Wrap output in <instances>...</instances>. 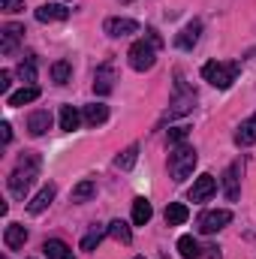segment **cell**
<instances>
[{
	"label": "cell",
	"mask_w": 256,
	"mask_h": 259,
	"mask_svg": "<svg viewBox=\"0 0 256 259\" xmlns=\"http://www.w3.org/2000/svg\"><path fill=\"white\" fill-rule=\"evenodd\" d=\"M36 175H39V154L27 151V154L18 160V166L12 169V175H9V193L15 196V199H24V196L30 193Z\"/></svg>",
	"instance_id": "6da1fadb"
},
{
	"label": "cell",
	"mask_w": 256,
	"mask_h": 259,
	"mask_svg": "<svg viewBox=\"0 0 256 259\" xmlns=\"http://www.w3.org/2000/svg\"><path fill=\"white\" fill-rule=\"evenodd\" d=\"M238 72H241V64L238 61H208V64L202 66V78L208 84L220 88V91H226L238 78Z\"/></svg>",
	"instance_id": "7a4b0ae2"
},
{
	"label": "cell",
	"mask_w": 256,
	"mask_h": 259,
	"mask_svg": "<svg viewBox=\"0 0 256 259\" xmlns=\"http://www.w3.org/2000/svg\"><path fill=\"white\" fill-rule=\"evenodd\" d=\"M196 148L190 145H175L172 148V154H169V175L175 178V181H184V178H190L193 169H196Z\"/></svg>",
	"instance_id": "3957f363"
},
{
	"label": "cell",
	"mask_w": 256,
	"mask_h": 259,
	"mask_svg": "<svg viewBox=\"0 0 256 259\" xmlns=\"http://www.w3.org/2000/svg\"><path fill=\"white\" fill-rule=\"evenodd\" d=\"M127 58L136 72H145V69H151V66L157 64V46L151 39H139V42H133Z\"/></svg>",
	"instance_id": "277c9868"
},
{
	"label": "cell",
	"mask_w": 256,
	"mask_h": 259,
	"mask_svg": "<svg viewBox=\"0 0 256 259\" xmlns=\"http://www.w3.org/2000/svg\"><path fill=\"white\" fill-rule=\"evenodd\" d=\"M229 220H232V211L217 208V211H205V214H199L196 226H199V232H202V235H214V232H220Z\"/></svg>",
	"instance_id": "5b68a950"
},
{
	"label": "cell",
	"mask_w": 256,
	"mask_h": 259,
	"mask_svg": "<svg viewBox=\"0 0 256 259\" xmlns=\"http://www.w3.org/2000/svg\"><path fill=\"white\" fill-rule=\"evenodd\" d=\"M175 88H178V97L172 100V109H169V118H178V115H187L193 109V103H196V94H193L190 88L181 81V75H178V81H175Z\"/></svg>",
	"instance_id": "8992f818"
},
{
	"label": "cell",
	"mask_w": 256,
	"mask_h": 259,
	"mask_svg": "<svg viewBox=\"0 0 256 259\" xmlns=\"http://www.w3.org/2000/svg\"><path fill=\"white\" fill-rule=\"evenodd\" d=\"M238 181H241V160H235V163H229V169L223 172V193L229 202H235L238 199Z\"/></svg>",
	"instance_id": "52a82bcc"
},
{
	"label": "cell",
	"mask_w": 256,
	"mask_h": 259,
	"mask_svg": "<svg viewBox=\"0 0 256 259\" xmlns=\"http://www.w3.org/2000/svg\"><path fill=\"white\" fill-rule=\"evenodd\" d=\"M214 190H217L214 175H199L190 187V202H208V199L214 196Z\"/></svg>",
	"instance_id": "ba28073f"
},
{
	"label": "cell",
	"mask_w": 256,
	"mask_h": 259,
	"mask_svg": "<svg viewBox=\"0 0 256 259\" xmlns=\"http://www.w3.org/2000/svg\"><path fill=\"white\" fill-rule=\"evenodd\" d=\"M103 27H106V33L115 36V39L130 36V33H139V21H133V18H106Z\"/></svg>",
	"instance_id": "9c48e42d"
},
{
	"label": "cell",
	"mask_w": 256,
	"mask_h": 259,
	"mask_svg": "<svg viewBox=\"0 0 256 259\" xmlns=\"http://www.w3.org/2000/svg\"><path fill=\"white\" fill-rule=\"evenodd\" d=\"M55 196H58V187H55V184H46L39 193L27 202V211H30V214H42V211L55 202Z\"/></svg>",
	"instance_id": "30bf717a"
},
{
	"label": "cell",
	"mask_w": 256,
	"mask_h": 259,
	"mask_svg": "<svg viewBox=\"0 0 256 259\" xmlns=\"http://www.w3.org/2000/svg\"><path fill=\"white\" fill-rule=\"evenodd\" d=\"M24 241H27V229H24L21 223H9L6 232H3V244H6L9 250H21Z\"/></svg>",
	"instance_id": "8fae6325"
},
{
	"label": "cell",
	"mask_w": 256,
	"mask_h": 259,
	"mask_svg": "<svg viewBox=\"0 0 256 259\" xmlns=\"http://www.w3.org/2000/svg\"><path fill=\"white\" fill-rule=\"evenodd\" d=\"M112 88H115V69L106 64V66H100L97 75H94V91L100 97H106V94H112Z\"/></svg>",
	"instance_id": "7c38bea8"
},
{
	"label": "cell",
	"mask_w": 256,
	"mask_h": 259,
	"mask_svg": "<svg viewBox=\"0 0 256 259\" xmlns=\"http://www.w3.org/2000/svg\"><path fill=\"white\" fill-rule=\"evenodd\" d=\"M52 127V112H46V109H36L30 118H27V133L30 136H46Z\"/></svg>",
	"instance_id": "4fadbf2b"
},
{
	"label": "cell",
	"mask_w": 256,
	"mask_h": 259,
	"mask_svg": "<svg viewBox=\"0 0 256 259\" xmlns=\"http://www.w3.org/2000/svg\"><path fill=\"white\" fill-rule=\"evenodd\" d=\"M199 33H202V21H190V24L175 36V46H178V49H184V52H190L193 46L199 42Z\"/></svg>",
	"instance_id": "5bb4252c"
},
{
	"label": "cell",
	"mask_w": 256,
	"mask_h": 259,
	"mask_svg": "<svg viewBox=\"0 0 256 259\" xmlns=\"http://www.w3.org/2000/svg\"><path fill=\"white\" fill-rule=\"evenodd\" d=\"M81 118H84L88 127H100V124L109 121V106H103V103H91V106H84Z\"/></svg>",
	"instance_id": "9a60e30c"
},
{
	"label": "cell",
	"mask_w": 256,
	"mask_h": 259,
	"mask_svg": "<svg viewBox=\"0 0 256 259\" xmlns=\"http://www.w3.org/2000/svg\"><path fill=\"white\" fill-rule=\"evenodd\" d=\"M36 18L39 21H66L69 18V9H66L64 3H46V6L36 9Z\"/></svg>",
	"instance_id": "2e32d148"
},
{
	"label": "cell",
	"mask_w": 256,
	"mask_h": 259,
	"mask_svg": "<svg viewBox=\"0 0 256 259\" xmlns=\"http://www.w3.org/2000/svg\"><path fill=\"white\" fill-rule=\"evenodd\" d=\"M18 39H24V27H21V24H6V27H3V42H0V49H3V55H9V52H15V46H18Z\"/></svg>",
	"instance_id": "e0dca14e"
},
{
	"label": "cell",
	"mask_w": 256,
	"mask_h": 259,
	"mask_svg": "<svg viewBox=\"0 0 256 259\" xmlns=\"http://www.w3.org/2000/svg\"><path fill=\"white\" fill-rule=\"evenodd\" d=\"M33 100H39V88L36 84H24L21 91H15V94H9V106L12 109H18V106H27V103H33Z\"/></svg>",
	"instance_id": "ac0fdd59"
},
{
	"label": "cell",
	"mask_w": 256,
	"mask_h": 259,
	"mask_svg": "<svg viewBox=\"0 0 256 259\" xmlns=\"http://www.w3.org/2000/svg\"><path fill=\"white\" fill-rule=\"evenodd\" d=\"M42 253H46L49 259H75L72 250H69V244L61 241V238H49V241L42 244Z\"/></svg>",
	"instance_id": "d6986e66"
},
{
	"label": "cell",
	"mask_w": 256,
	"mask_h": 259,
	"mask_svg": "<svg viewBox=\"0 0 256 259\" xmlns=\"http://www.w3.org/2000/svg\"><path fill=\"white\" fill-rule=\"evenodd\" d=\"M151 217H154V208H151V202H148L145 196L133 199V223H136V226H145Z\"/></svg>",
	"instance_id": "ffe728a7"
},
{
	"label": "cell",
	"mask_w": 256,
	"mask_h": 259,
	"mask_svg": "<svg viewBox=\"0 0 256 259\" xmlns=\"http://www.w3.org/2000/svg\"><path fill=\"white\" fill-rule=\"evenodd\" d=\"M187 217H190V211H187L184 202H169L166 205V223L169 226H181V223H187Z\"/></svg>",
	"instance_id": "44dd1931"
},
{
	"label": "cell",
	"mask_w": 256,
	"mask_h": 259,
	"mask_svg": "<svg viewBox=\"0 0 256 259\" xmlns=\"http://www.w3.org/2000/svg\"><path fill=\"white\" fill-rule=\"evenodd\" d=\"M256 142V118H247L241 127L235 130V145L238 148H247V145H253Z\"/></svg>",
	"instance_id": "7402d4cb"
},
{
	"label": "cell",
	"mask_w": 256,
	"mask_h": 259,
	"mask_svg": "<svg viewBox=\"0 0 256 259\" xmlns=\"http://www.w3.org/2000/svg\"><path fill=\"white\" fill-rule=\"evenodd\" d=\"M15 72H18V78H21L24 84H33V81H36V58H33V55H24V61L18 64Z\"/></svg>",
	"instance_id": "603a6c76"
},
{
	"label": "cell",
	"mask_w": 256,
	"mask_h": 259,
	"mask_svg": "<svg viewBox=\"0 0 256 259\" xmlns=\"http://www.w3.org/2000/svg\"><path fill=\"white\" fill-rule=\"evenodd\" d=\"M81 121H84V118L78 115V109H72V106H61V130L72 133V130H78Z\"/></svg>",
	"instance_id": "cb8c5ba5"
},
{
	"label": "cell",
	"mask_w": 256,
	"mask_h": 259,
	"mask_svg": "<svg viewBox=\"0 0 256 259\" xmlns=\"http://www.w3.org/2000/svg\"><path fill=\"white\" fill-rule=\"evenodd\" d=\"M94 196H97V181H91V178L72 187V202H88V199H94Z\"/></svg>",
	"instance_id": "d4e9b609"
},
{
	"label": "cell",
	"mask_w": 256,
	"mask_h": 259,
	"mask_svg": "<svg viewBox=\"0 0 256 259\" xmlns=\"http://www.w3.org/2000/svg\"><path fill=\"white\" fill-rule=\"evenodd\" d=\"M109 235H112L115 241H121V244H130V241H133V232H130V226L124 220H112V223H109Z\"/></svg>",
	"instance_id": "484cf974"
},
{
	"label": "cell",
	"mask_w": 256,
	"mask_h": 259,
	"mask_svg": "<svg viewBox=\"0 0 256 259\" xmlns=\"http://www.w3.org/2000/svg\"><path fill=\"white\" fill-rule=\"evenodd\" d=\"M178 253H181V259H199V244H196L193 235H181L178 238Z\"/></svg>",
	"instance_id": "4316f807"
},
{
	"label": "cell",
	"mask_w": 256,
	"mask_h": 259,
	"mask_svg": "<svg viewBox=\"0 0 256 259\" xmlns=\"http://www.w3.org/2000/svg\"><path fill=\"white\" fill-rule=\"evenodd\" d=\"M106 232H109V229H103V226H91V232L81 238V250H97V244L103 241Z\"/></svg>",
	"instance_id": "83f0119b"
},
{
	"label": "cell",
	"mask_w": 256,
	"mask_h": 259,
	"mask_svg": "<svg viewBox=\"0 0 256 259\" xmlns=\"http://www.w3.org/2000/svg\"><path fill=\"white\" fill-rule=\"evenodd\" d=\"M136 160H139V145H130V148L124 151V154H118V160H115V166L127 172V169H133V166H136Z\"/></svg>",
	"instance_id": "f1b7e54d"
},
{
	"label": "cell",
	"mask_w": 256,
	"mask_h": 259,
	"mask_svg": "<svg viewBox=\"0 0 256 259\" xmlns=\"http://www.w3.org/2000/svg\"><path fill=\"white\" fill-rule=\"evenodd\" d=\"M52 78H55V84H66V81L72 78V66H69V61L52 64Z\"/></svg>",
	"instance_id": "f546056e"
},
{
	"label": "cell",
	"mask_w": 256,
	"mask_h": 259,
	"mask_svg": "<svg viewBox=\"0 0 256 259\" xmlns=\"http://www.w3.org/2000/svg\"><path fill=\"white\" fill-rule=\"evenodd\" d=\"M187 133H190L187 127H172V130H169V145H172V148H175V145H184Z\"/></svg>",
	"instance_id": "4dcf8cb0"
},
{
	"label": "cell",
	"mask_w": 256,
	"mask_h": 259,
	"mask_svg": "<svg viewBox=\"0 0 256 259\" xmlns=\"http://www.w3.org/2000/svg\"><path fill=\"white\" fill-rule=\"evenodd\" d=\"M24 9V0H3V12H21Z\"/></svg>",
	"instance_id": "1f68e13d"
},
{
	"label": "cell",
	"mask_w": 256,
	"mask_h": 259,
	"mask_svg": "<svg viewBox=\"0 0 256 259\" xmlns=\"http://www.w3.org/2000/svg\"><path fill=\"white\" fill-rule=\"evenodd\" d=\"M9 84H12V72L3 69V72H0V94H9Z\"/></svg>",
	"instance_id": "d6a6232c"
},
{
	"label": "cell",
	"mask_w": 256,
	"mask_h": 259,
	"mask_svg": "<svg viewBox=\"0 0 256 259\" xmlns=\"http://www.w3.org/2000/svg\"><path fill=\"white\" fill-rule=\"evenodd\" d=\"M0 139H3V142H12V127H9L6 121L0 124Z\"/></svg>",
	"instance_id": "836d02e7"
},
{
	"label": "cell",
	"mask_w": 256,
	"mask_h": 259,
	"mask_svg": "<svg viewBox=\"0 0 256 259\" xmlns=\"http://www.w3.org/2000/svg\"><path fill=\"white\" fill-rule=\"evenodd\" d=\"M145 39H151V42H154V46H157V49H160V46H163V39H160V33H157V30H154V27H148V36H145Z\"/></svg>",
	"instance_id": "e575fe53"
},
{
	"label": "cell",
	"mask_w": 256,
	"mask_h": 259,
	"mask_svg": "<svg viewBox=\"0 0 256 259\" xmlns=\"http://www.w3.org/2000/svg\"><path fill=\"white\" fill-rule=\"evenodd\" d=\"M136 259H145V256H136Z\"/></svg>",
	"instance_id": "d590c367"
}]
</instances>
